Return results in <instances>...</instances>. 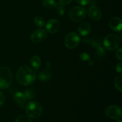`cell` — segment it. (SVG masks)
I'll return each mask as SVG.
<instances>
[{
	"label": "cell",
	"mask_w": 122,
	"mask_h": 122,
	"mask_svg": "<svg viewBox=\"0 0 122 122\" xmlns=\"http://www.w3.org/2000/svg\"><path fill=\"white\" fill-rule=\"evenodd\" d=\"M108 25L111 29L116 32H120L122 27V20L120 17H114L111 18L108 22Z\"/></svg>",
	"instance_id": "cell-11"
},
{
	"label": "cell",
	"mask_w": 122,
	"mask_h": 122,
	"mask_svg": "<svg viewBox=\"0 0 122 122\" xmlns=\"http://www.w3.org/2000/svg\"><path fill=\"white\" fill-rule=\"evenodd\" d=\"M76 1L81 5L84 6L88 5L90 0H76Z\"/></svg>",
	"instance_id": "cell-25"
},
{
	"label": "cell",
	"mask_w": 122,
	"mask_h": 122,
	"mask_svg": "<svg viewBox=\"0 0 122 122\" xmlns=\"http://www.w3.org/2000/svg\"><path fill=\"white\" fill-rule=\"evenodd\" d=\"M41 64V61L40 58L37 56H34L30 60V65L33 69L38 70L40 68Z\"/></svg>",
	"instance_id": "cell-14"
},
{
	"label": "cell",
	"mask_w": 122,
	"mask_h": 122,
	"mask_svg": "<svg viewBox=\"0 0 122 122\" xmlns=\"http://www.w3.org/2000/svg\"><path fill=\"white\" fill-rule=\"evenodd\" d=\"M60 28V23L56 19H51L46 25V29L50 33H55Z\"/></svg>",
	"instance_id": "cell-10"
},
{
	"label": "cell",
	"mask_w": 122,
	"mask_h": 122,
	"mask_svg": "<svg viewBox=\"0 0 122 122\" xmlns=\"http://www.w3.org/2000/svg\"><path fill=\"white\" fill-rule=\"evenodd\" d=\"M13 98L17 103L20 105L24 104L26 101V99L25 98V95H24L23 93L21 92H16L13 95Z\"/></svg>",
	"instance_id": "cell-13"
},
{
	"label": "cell",
	"mask_w": 122,
	"mask_h": 122,
	"mask_svg": "<svg viewBox=\"0 0 122 122\" xmlns=\"http://www.w3.org/2000/svg\"><path fill=\"white\" fill-rule=\"evenodd\" d=\"M24 95L26 100H32L35 96V92L32 89H27L24 92Z\"/></svg>",
	"instance_id": "cell-17"
},
{
	"label": "cell",
	"mask_w": 122,
	"mask_h": 122,
	"mask_svg": "<svg viewBox=\"0 0 122 122\" xmlns=\"http://www.w3.org/2000/svg\"><path fill=\"white\" fill-rule=\"evenodd\" d=\"M34 23L38 27H43L45 26V21L41 16H36L34 19Z\"/></svg>",
	"instance_id": "cell-18"
},
{
	"label": "cell",
	"mask_w": 122,
	"mask_h": 122,
	"mask_svg": "<svg viewBox=\"0 0 122 122\" xmlns=\"http://www.w3.org/2000/svg\"><path fill=\"white\" fill-rule=\"evenodd\" d=\"M47 36V33L45 30L39 29L35 30L30 35V40L35 44L42 42L44 41Z\"/></svg>",
	"instance_id": "cell-8"
},
{
	"label": "cell",
	"mask_w": 122,
	"mask_h": 122,
	"mask_svg": "<svg viewBox=\"0 0 122 122\" xmlns=\"http://www.w3.org/2000/svg\"><path fill=\"white\" fill-rule=\"evenodd\" d=\"M106 52H105L104 49L102 47H101V46H99L98 47V50L97 52V54L98 56H104Z\"/></svg>",
	"instance_id": "cell-24"
},
{
	"label": "cell",
	"mask_w": 122,
	"mask_h": 122,
	"mask_svg": "<svg viewBox=\"0 0 122 122\" xmlns=\"http://www.w3.org/2000/svg\"><path fill=\"white\" fill-rule=\"evenodd\" d=\"M14 122H33L32 119L29 117V116L26 115H20L19 117H17L16 119H15Z\"/></svg>",
	"instance_id": "cell-21"
},
{
	"label": "cell",
	"mask_w": 122,
	"mask_h": 122,
	"mask_svg": "<svg viewBox=\"0 0 122 122\" xmlns=\"http://www.w3.org/2000/svg\"><path fill=\"white\" fill-rule=\"evenodd\" d=\"M122 75H119L117 76L114 79V86H115L116 88L120 92L122 91Z\"/></svg>",
	"instance_id": "cell-19"
},
{
	"label": "cell",
	"mask_w": 122,
	"mask_h": 122,
	"mask_svg": "<svg viewBox=\"0 0 122 122\" xmlns=\"http://www.w3.org/2000/svg\"><path fill=\"white\" fill-rule=\"evenodd\" d=\"M86 15L85 8L81 6L72 7L69 12V19L74 22H80L83 20Z\"/></svg>",
	"instance_id": "cell-4"
},
{
	"label": "cell",
	"mask_w": 122,
	"mask_h": 122,
	"mask_svg": "<svg viewBox=\"0 0 122 122\" xmlns=\"http://www.w3.org/2000/svg\"><path fill=\"white\" fill-rule=\"evenodd\" d=\"M5 101V97L3 93L0 91V107L4 104Z\"/></svg>",
	"instance_id": "cell-27"
},
{
	"label": "cell",
	"mask_w": 122,
	"mask_h": 122,
	"mask_svg": "<svg viewBox=\"0 0 122 122\" xmlns=\"http://www.w3.org/2000/svg\"><path fill=\"white\" fill-rule=\"evenodd\" d=\"M42 106L37 101H30L25 106V112L27 116L32 119H36L42 113Z\"/></svg>",
	"instance_id": "cell-3"
},
{
	"label": "cell",
	"mask_w": 122,
	"mask_h": 122,
	"mask_svg": "<svg viewBox=\"0 0 122 122\" xmlns=\"http://www.w3.org/2000/svg\"><path fill=\"white\" fill-rule=\"evenodd\" d=\"M36 73L29 67L23 65L18 69L16 73V80L21 85H30L36 79Z\"/></svg>",
	"instance_id": "cell-1"
},
{
	"label": "cell",
	"mask_w": 122,
	"mask_h": 122,
	"mask_svg": "<svg viewBox=\"0 0 122 122\" xmlns=\"http://www.w3.org/2000/svg\"><path fill=\"white\" fill-rule=\"evenodd\" d=\"M80 58L82 61H88L90 59V56L88 54L86 53V52H83L80 55Z\"/></svg>",
	"instance_id": "cell-23"
},
{
	"label": "cell",
	"mask_w": 122,
	"mask_h": 122,
	"mask_svg": "<svg viewBox=\"0 0 122 122\" xmlns=\"http://www.w3.org/2000/svg\"><path fill=\"white\" fill-rule=\"evenodd\" d=\"M54 8H56V9L57 10V13H58V15L59 16L63 15L64 14V13H65V8H64L63 5L60 4V3H56Z\"/></svg>",
	"instance_id": "cell-20"
},
{
	"label": "cell",
	"mask_w": 122,
	"mask_h": 122,
	"mask_svg": "<svg viewBox=\"0 0 122 122\" xmlns=\"http://www.w3.org/2000/svg\"><path fill=\"white\" fill-rule=\"evenodd\" d=\"M116 57L119 61L122 60V48L121 47L117 49L116 52Z\"/></svg>",
	"instance_id": "cell-22"
},
{
	"label": "cell",
	"mask_w": 122,
	"mask_h": 122,
	"mask_svg": "<svg viewBox=\"0 0 122 122\" xmlns=\"http://www.w3.org/2000/svg\"><path fill=\"white\" fill-rule=\"evenodd\" d=\"M57 2L54 0H44L42 1V5L46 9H52L56 6Z\"/></svg>",
	"instance_id": "cell-16"
},
{
	"label": "cell",
	"mask_w": 122,
	"mask_h": 122,
	"mask_svg": "<svg viewBox=\"0 0 122 122\" xmlns=\"http://www.w3.org/2000/svg\"><path fill=\"white\" fill-rule=\"evenodd\" d=\"M73 0H58L59 3L60 4L63 5H68Z\"/></svg>",
	"instance_id": "cell-28"
},
{
	"label": "cell",
	"mask_w": 122,
	"mask_h": 122,
	"mask_svg": "<svg viewBox=\"0 0 122 122\" xmlns=\"http://www.w3.org/2000/svg\"><path fill=\"white\" fill-rule=\"evenodd\" d=\"M116 122H122V120H120V119H117V120Z\"/></svg>",
	"instance_id": "cell-29"
},
{
	"label": "cell",
	"mask_w": 122,
	"mask_h": 122,
	"mask_svg": "<svg viewBox=\"0 0 122 122\" xmlns=\"http://www.w3.org/2000/svg\"><path fill=\"white\" fill-rule=\"evenodd\" d=\"M105 114L108 118L112 119H120L122 117V109L119 106H110L105 109Z\"/></svg>",
	"instance_id": "cell-7"
},
{
	"label": "cell",
	"mask_w": 122,
	"mask_h": 122,
	"mask_svg": "<svg viewBox=\"0 0 122 122\" xmlns=\"http://www.w3.org/2000/svg\"><path fill=\"white\" fill-rule=\"evenodd\" d=\"M64 45L69 49H74L77 47L81 42V38L78 33L70 32L66 35L64 38Z\"/></svg>",
	"instance_id": "cell-6"
},
{
	"label": "cell",
	"mask_w": 122,
	"mask_h": 122,
	"mask_svg": "<svg viewBox=\"0 0 122 122\" xmlns=\"http://www.w3.org/2000/svg\"><path fill=\"white\" fill-rule=\"evenodd\" d=\"M51 74L48 70H42L40 71L38 75V78L41 81H48L51 79Z\"/></svg>",
	"instance_id": "cell-15"
},
{
	"label": "cell",
	"mask_w": 122,
	"mask_h": 122,
	"mask_svg": "<svg viewBox=\"0 0 122 122\" xmlns=\"http://www.w3.org/2000/svg\"><path fill=\"white\" fill-rule=\"evenodd\" d=\"M120 44V39L115 34H110L106 36L104 39V46L108 51H112L116 50Z\"/></svg>",
	"instance_id": "cell-5"
},
{
	"label": "cell",
	"mask_w": 122,
	"mask_h": 122,
	"mask_svg": "<svg viewBox=\"0 0 122 122\" xmlns=\"http://www.w3.org/2000/svg\"><path fill=\"white\" fill-rule=\"evenodd\" d=\"M91 30V27L88 23H82L79 26L78 31L80 34L83 36L88 35L90 33Z\"/></svg>",
	"instance_id": "cell-12"
},
{
	"label": "cell",
	"mask_w": 122,
	"mask_h": 122,
	"mask_svg": "<svg viewBox=\"0 0 122 122\" xmlns=\"http://www.w3.org/2000/svg\"><path fill=\"white\" fill-rule=\"evenodd\" d=\"M88 15L89 17L94 21H98L102 15L101 11L97 6H91L88 10Z\"/></svg>",
	"instance_id": "cell-9"
},
{
	"label": "cell",
	"mask_w": 122,
	"mask_h": 122,
	"mask_svg": "<svg viewBox=\"0 0 122 122\" xmlns=\"http://www.w3.org/2000/svg\"><path fill=\"white\" fill-rule=\"evenodd\" d=\"M13 80V73L6 67H0V89H5L9 88Z\"/></svg>",
	"instance_id": "cell-2"
},
{
	"label": "cell",
	"mask_w": 122,
	"mask_h": 122,
	"mask_svg": "<svg viewBox=\"0 0 122 122\" xmlns=\"http://www.w3.org/2000/svg\"><path fill=\"white\" fill-rule=\"evenodd\" d=\"M116 70L117 72L119 73H121L122 72V63L121 62L117 63L116 64Z\"/></svg>",
	"instance_id": "cell-26"
}]
</instances>
